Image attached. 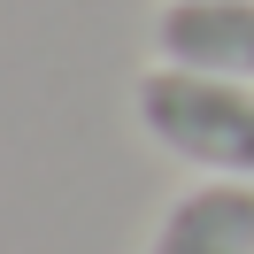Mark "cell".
Wrapping results in <instances>:
<instances>
[{"label": "cell", "mask_w": 254, "mask_h": 254, "mask_svg": "<svg viewBox=\"0 0 254 254\" xmlns=\"http://www.w3.org/2000/svg\"><path fill=\"white\" fill-rule=\"evenodd\" d=\"M139 124L162 154L192 162L208 177H247L254 185V85L162 62L139 77Z\"/></svg>", "instance_id": "obj_1"}, {"label": "cell", "mask_w": 254, "mask_h": 254, "mask_svg": "<svg viewBox=\"0 0 254 254\" xmlns=\"http://www.w3.org/2000/svg\"><path fill=\"white\" fill-rule=\"evenodd\" d=\"M154 47L170 69L254 85V0H170L154 23Z\"/></svg>", "instance_id": "obj_2"}, {"label": "cell", "mask_w": 254, "mask_h": 254, "mask_svg": "<svg viewBox=\"0 0 254 254\" xmlns=\"http://www.w3.org/2000/svg\"><path fill=\"white\" fill-rule=\"evenodd\" d=\"M146 254H254V185L247 177H208L162 208Z\"/></svg>", "instance_id": "obj_3"}]
</instances>
